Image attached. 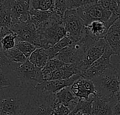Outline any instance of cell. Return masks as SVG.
<instances>
[{"mask_svg":"<svg viewBox=\"0 0 120 115\" xmlns=\"http://www.w3.org/2000/svg\"><path fill=\"white\" fill-rule=\"evenodd\" d=\"M30 89L10 86L0 88V115H25Z\"/></svg>","mask_w":120,"mask_h":115,"instance_id":"1","label":"cell"},{"mask_svg":"<svg viewBox=\"0 0 120 115\" xmlns=\"http://www.w3.org/2000/svg\"><path fill=\"white\" fill-rule=\"evenodd\" d=\"M56 103L55 93L37 88L30 90V100L25 115H53Z\"/></svg>","mask_w":120,"mask_h":115,"instance_id":"2","label":"cell"},{"mask_svg":"<svg viewBox=\"0 0 120 115\" xmlns=\"http://www.w3.org/2000/svg\"><path fill=\"white\" fill-rule=\"evenodd\" d=\"M92 81L97 90V96L101 98L111 102L119 94L120 76L114 67L108 69Z\"/></svg>","mask_w":120,"mask_h":115,"instance_id":"3","label":"cell"},{"mask_svg":"<svg viewBox=\"0 0 120 115\" xmlns=\"http://www.w3.org/2000/svg\"><path fill=\"white\" fill-rule=\"evenodd\" d=\"M15 71L20 87L30 90L44 81L42 70L34 65L29 59L22 64L15 63Z\"/></svg>","mask_w":120,"mask_h":115,"instance_id":"4","label":"cell"},{"mask_svg":"<svg viewBox=\"0 0 120 115\" xmlns=\"http://www.w3.org/2000/svg\"><path fill=\"white\" fill-rule=\"evenodd\" d=\"M63 24L66 35L73 42L81 40L86 35V26L76 9H69L65 12Z\"/></svg>","mask_w":120,"mask_h":115,"instance_id":"5","label":"cell"},{"mask_svg":"<svg viewBox=\"0 0 120 115\" xmlns=\"http://www.w3.org/2000/svg\"><path fill=\"white\" fill-rule=\"evenodd\" d=\"M77 11L84 21L86 26L95 21H103L107 22L112 15V11L103 9L98 4V1L86 6L77 9Z\"/></svg>","mask_w":120,"mask_h":115,"instance_id":"6","label":"cell"},{"mask_svg":"<svg viewBox=\"0 0 120 115\" xmlns=\"http://www.w3.org/2000/svg\"><path fill=\"white\" fill-rule=\"evenodd\" d=\"M113 55H115L114 52L108 45L103 55L82 73V77L92 80L102 74L108 69L113 67L112 64V57Z\"/></svg>","mask_w":120,"mask_h":115,"instance_id":"7","label":"cell"},{"mask_svg":"<svg viewBox=\"0 0 120 115\" xmlns=\"http://www.w3.org/2000/svg\"><path fill=\"white\" fill-rule=\"evenodd\" d=\"M108 44L105 39H101L90 46L86 51L82 62L79 65L81 73L86 71L92 64L100 59L105 52Z\"/></svg>","mask_w":120,"mask_h":115,"instance_id":"8","label":"cell"},{"mask_svg":"<svg viewBox=\"0 0 120 115\" xmlns=\"http://www.w3.org/2000/svg\"><path fill=\"white\" fill-rule=\"evenodd\" d=\"M13 25L26 22L30 16V0H9Z\"/></svg>","mask_w":120,"mask_h":115,"instance_id":"9","label":"cell"},{"mask_svg":"<svg viewBox=\"0 0 120 115\" xmlns=\"http://www.w3.org/2000/svg\"><path fill=\"white\" fill-rule=\"evenodd\" d=\"M73 93L79 99L89 100L93 95L97 96V90L92 80L81 77L71 86Z\"/></svg>","mask_w":120,"mask_h":115,"instance_id":"10","label":"cell"},{"mask_svg":"<svg viewBox=\"0 0 120 115\" xmlns=\"http://www.w3.org/2000/svg\"><path fill=\"white\" fill-rule=\"evenodd\" d=\"M120 17V16L112 13L111 18L107 22L103 21H93L86 26L87 33L96 41L105 38L110 27Z\"/></svg>","mask_w":120,"mask_h":115,"instance_id":"11","label":"cell"},{"mask_svg":"<svg viewBox=\"0 0 120 115\" xmlns=\"http://www.w3.org/2000/svg\"><path fill=\"white\" fill-rule=\"evenodd\" d=\"M11 30L18 35L16 40L27 41L39 47L40 37L38 31L30 28L26 22L15 24L11 27Z\"/></svg>","mask_w":120,"mask_h":115,"instance_id":"12","label":"cell"},{"mask_svg":"<svg viewBox=\"0 0 120 115\" xmlns=\"http://www.w3.org/2000/svg\"><path fill=\"white\" fill-rule=\"evenodd\" d=\"M82 76V74H78L66 79L44 81V82L38 85L36 88L49 93H56L57 92H58L59 90H62L64 88L71 86L77 80L80 78Z\"/></svg>","mask_w":120,"mask_h":115,"instance_id":"13","label":"cell"},{"mask_svg":"<svg viewBox=\"0 0 120 115\" xmlns=\"http://www.w3.org/2000/svg\"><path fill=\"white\" fill-rule=\"evenodd\" d=\"M104 39L115 55L120 57V17L110 27Z\"/></svg>","mask_w":120,"mask_h":115,"instance_id":"14","label":"cell"},{"mask_svg":"<svg viewBox=\"0 0 120 115\" xmlns=\"http://www.w3.org/2000/svg\"><path fill=\"white\" fill-rule=\"evenodd\" d=\"M82 74L79 67L75 64H64V65L58 70L44 76V81H52L58 79L69 78L74 75Z\"/></svg>","mask_w":120,"mask_h":115,"instance_id":"15","label":"cell"},{"mask_svg":"<svg viewBox=\"0 0 120 115\" xmlns=\"http://www.w3.org/2000/svg\"><path fill=\"white\" fill-rule=\"evenodd\" d=\"M56 103H61L67 106L72 112L75 109L79 102V98H77L72 92L70 87H66L55 93Z\"/></svg>","mask_w":120,"mask_h":115,"instance_id":"16","label":"cell"},{"mask_svg":"<svg viewBox=\"0 0 120 115\" xmlns=\"http://www.w3.org/2000/svg\"><path fill=\"white\" fill-rule=\"evenodd\" d=\"M53 14V11H41L34 8H30L29 18L27 21L30 22L38 31L39 28L48 22Z\"/></svg>","mask_w":120,"mask_h":115,"instance_id":"17","label":"cell"},{"mask_svg":"<svg viewBox=\"0 0 120 115\" xmlns=\"http://www.w3.org/2000/svg\"><path fill=\"white\" fill-rule=\"evenodd\" d=\"M91 115H112L111 102L94 96Z\"/></svg>","mask_w":120,"mask_h":115,"instance_id":"18","label":"cell"},{"mask_svg":"<svg viewBox=\"0 0 120 115\" xmlns=\"http://www.w3.org/2000/svg\"><path fill=\"white\" fill-rule=\"evenodd\" d=\"M29 60L37 67L42 69L49 62V57L45 49L38 47L31 54Z\"/></svg>","mask_w":120,"mask_h":115,"instance_id":"19","label":"cell"},{"mask_svg":"<svg viewBox=\"0 0 120 115\" xmlns=\"http://www.w3.org/2000/svg\"><path fill=\"white\" fill-rule=\"evenodd\" d=\"M0 53L2 54L4 57L11 62L22 64L25 62L28 59L16 47L8 50H0Z\"/></svg>","mask_w":120,"mask_h":115,"instance_id":"20","label":"cell"},{"mask_svg":"<svg viewBox=\"0 0 120 115\" xmlns=\"http://www.w3.org/2000/svg\"><path fill=\"white\" fill-rule=\"evenodd\" d=\"M73 43V42L70 39V37H68L67 35L65 36L63 38H62L60 41H58L55 45H53V47L46 49L49 59H54L56 55L63 49H65V47L70 46V45H72Z\"/></svg>","mask_w":120,"mask_h":115,"instance_id":"21","label":"cell"},{"mask_svg":"<svg viewBox=\"0 0 120 115\" xmlns=\"http://www.w3.org/2000/svg\"><path fill=\"white\" fill-rule=\"evenodd\" d=\"M95 95H93L89 100H79V102L75 109L72 112L74 115L81 113L83 115H91L93 110V101Z\"/></svg>","mask_w":120,"mask_h":115,"instance_id":"22","label":"cell"},{"mask_svg":"<svg viewBox=\"0 0 120 115\" xmlns=\"http://www.w3.org/2000/svg\"><path fill=\"white\" fill-rule=\"evenodd\" d=\"M17 37L18 35L15 32L11 30L9 33L5 35L4 37H0L1 49L8 50L15 47Z\"/></svg>","mask_w":120,"mask_h":115,"instance_id":"23","label":"cell"},{"mask_svg":"<svg viewBox=\"0 0 120 115\" xmlns=\"http://www.w3.org/2000/svg\"><path fill=\"white\" fill-rule=\"evenodd\" d=\"M15 47L18 48L27 59H29L34 50L38 48L34 44L24 40H16Z\"/></svg>","mask_w":120,"mask_h":115,"instance_id":"24","label":"cell"},{"mask_svg":"<svg viewBox=\"0 0 120 115\" xmlns=\"http://www.w3.org/2000/svg\"><path fill=\"white\" fill-rule=\"evenodd\" d=\"M55 0H30V8L49 11L54 8Z\"/></svg>","mask_w":120,"mask_h":115,"instance_id":"25","label":"cell"},{"mask_svg":"<svg viewBox=\"0 0 120 115\" xmlns=\"http://www.w3.org/2000/svg\"><path fill=\"white\" fill-rule=\"evenodd\" d=\"M65 63H63V62L60 61L58 59H49V62H47L46 65L41 69L42 70V73L43 75H47L49 74H51L57 70H58L59 69H60Z\"/></svg>","mask_w":120,"mask_h":115,"instance_id":"26","label":"cell"},{"mask_svg":"<svg viewBox=\"0 0 120 115\" xmlns=\"http://www.w3.org/2000/svg\"><path fill=\"white\" fill-rule=\"evenodd\" d=\"M98 0H67V8L69 9H79L86 6L96 2Z\"/></svg>","mask_w":120,"mask_h":115,"instance_id":"27","label":"cell"},{"mask_svg":"<svg viewBox=\"0 0 120 115\" xmlns=\"http://www.w3.org/2000/svg\"><path fill=\"white\" fill-rule=\"evenodd\" d=\"M72 111L65 105L56 103L54 107V115H68Z\"/></svg>","mask_w":120,"mask_h":115,"instance_id":"28","label":"cell"},{"mask_svg":"<svg viewBox=\"0 0 120 115\" xmlns=\"http://www.w3.org/2000/svg\"><path fill=\"white\" fill-rule=\"evenodd\" d=\"M53 9L64 15L65 12L68 10L67 0H55V4H54Z\"/></svg>","mask_w":120,"mask_h":115,"instance_id":"29","label":"cell"},{"mask_svg":"<svg viewBox=\"0 0 120 115\" xmlns=\"http://www.w3.org/2000/svg\"><path fill=\"white\" fill-rule=\"evenodd\" d=\"M112 115H120V93L111 101Z\"/></svg>","mask_w":120,"mask_h":115,"instance_id":"30","label":"cell"},{"mask_svg":"<svg viewBox=\"0 0 120 115\" xmlns=\"http://www.w3.org/2000/svg\"><path fill=\"white\" fill-rule=\"evenodd\" d=\"M112 3H113V0H98V4L103 9H105L106 11H111Z\"/></svg>","mask_w":120,"mask_h":115,"instance_id":"31","label":"cell"},{"mask_svg":"<svg viewBox=\"0 0 120 115\" xmlns=\"http://www.w3.org/2000/svg\"><path fill=\"white\" fill-rule=\"evenodd\" d=\"M116 57H117L116 61L114 62H112V64L113 67L117 70V71L119 74V76L120 77V57L117 56V55H116Z\"/></svg>","mask_w":120,"mask_h":115,"instance_id":"32","label":"cell"},{"mask_svg":"<svg viewBox=\"0 0 120 115\" xmlns=\"http://www.w3.org/2000/svg\"><path fill=\"white\" fill-rule=\"evenodd\" d=\"M116 5H117V10H116V14L120 16V0H115Z\"/></svg>","mask_w":120,"mask_h":115,"instance_id":"33","label":"cell"},{"mask_svg":"<svg viewBox=\"0 0 120 115\" xmlns=\"http://www.w3.org/2000/svg\"><path fill=\"white\" fill-rule=\"evenodd\" d=\"M75 115H83V114H81V113H77Z\"/></svg>","mask_w":120,"mask_h":115,"instance_id":"34","label":"cell"},{"mask_svg":"<svg viewBox=\"0 0 120 115\" xmlns=\"http://www.w3.org/2000/svg\"><path fill=\"white\" fill-rule=\"evenodd\" d=\"M74 115V114H73L72 112H71V113H70V115Z\"/></svg>","mask_w":120,"mask_h":115,"instance_id":"35","label":"cell"},{"mask_svg":"<svg viewBox=\"0 0 120 115\" xmlns=\"http://www.w3.org/2000/svg\"><path fill=\"white\" fill-rule=\"evenodd\" d=\"M119 93H120V91H119Z\"/></svg>","mask_w":120,"mask_h":115,"instance_id":"36","label":"cell"},{"mask_svg":"<svg viewBox=\"0 0 120 115\" xmlns=\"http://www.w3.org/2000/svg\"><path fill=\"white\" fill-rule=\"evenodd\" d=\"M53 115H54V114H53Z\"/></svg>","mask_w":120,"mask_h":115,"instance_id":"37","label":"cell"}]
</instances>
